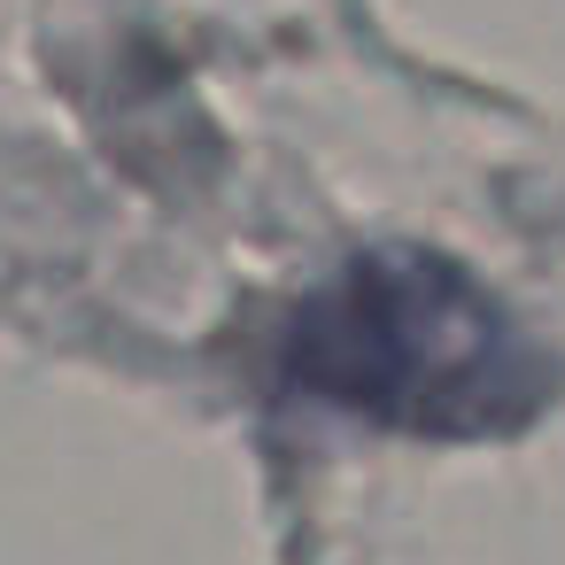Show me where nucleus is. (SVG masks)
Wrapping results in <instances>:
<instances>
[{
    "mask_svg": "<svg viewBox=\"0 0 565 565\" xmlns=\"http://www.w3.org/2000/svg\"><path fill=\"white\" fill-rule=\"evenodd\" d=\"M279 364L302 395L395 434H503L542 403L519 318L472 271L418 248L349 256L287 318Z\"/></svg>",
    "mask_w": 565,
    "mask_h": 565,
    "instance_id": "nucleus-1",
    "label": "nucleus"
}]
</instances>
